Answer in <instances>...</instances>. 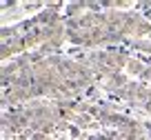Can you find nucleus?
I'll list each match as a JSON object with an SVG mask.
<instances>
[{
  "mask_svg": "<svg viewBox=\"0 0 151 140\" xmlns=\"http://www.w3.org/2000/svg\"><path fill=\"white\" fill-rule=\"evenodd\" d=\"M127 84H129V78H127V76H124V74H116V76H111L109 80H104L100 87H102L107 93H118L120 89H124Z\"/></svg>",
  "mask_w": 151,
  "mask_h": 140,
  "instance_id": "f257e3e1",
  "label": "nucleus"
},
{
  "mask_svg": "<svg viewBox=\"0 0 151 140\" xmlns=\"http://www.w3.org/2000/svg\"><path fill=\"white\" fill-rule=\"evenodd\" d=\"M85 9H87L85 0H73L65 7V18H80V16H85Z\"/></svg>",
  "mask_w": 151,
  "mask_h": 140,
  "instance_id": "f03ea898",
  "label": "nucleus"
},
{
  "mask_svg": "<svg viewBox=\"0 0 151 140\" xmlns=\"http://www.w3.org/2000/svg\"><path fill=\"white\" fill-rule=\"evenodd\" d=\"M145 69H147V65L140 60V58H133V56H131V60L127 62V74H129V76H138V78H140Z\"/></svg>",
  "mask_w": 151,
  "mask_h": 140,
  "instance_id": "7ed1b4c3",
  "label": "nucleus"
},
{
  "mask_svg": "<svg viewBox=\"0 0 151 140\" xmlns=\"http://www.w3.org/2000/svg\"><path fill=\"white\" fill-rule=\"evenodd\" d=\"M129 49H136L140 53H151V40L149 38H136V40H131Z\"/></svg>",
  "mask_w": 151,
  "mask_h": 140,
  "instance_id": "20e7f679",
  "label": "nucleus"
},
{
  "mask_svg": "<svg viewBox=\"0 0 151 140\" xmlns=\"http://www.w3.org/2000/svg\"><path fill=\"white\" fill-rule=\"evenodd\" d=\"M45 7H47V2H22V11H24V14H29V11H36V9L42 11Z\"/></svg>",
  "mask_w": 151,
  "mask_h": 140,
  "instance_id": "39448f33",
  "label": "nucleus"
},
{
  "mask_svg": "<svg viewBox=\"0 0 151 140\" xmlns=\"http://www.w3.org/2000/svg\"><path fill=\"white\" fill-rule=\"evenodd\" d=\"M9 56H16V53L11 51L9 45H2V49H0V58H2V62H9Z\"/></svg>",
  "mask_w": 151,
  "mask_h": 140,
  "instance_id": "423d86ee",
  "label": "nucleus"
},
{
  "mask_svg": "<svg viewBox=\"0 0 151 140\" xmlns=\"http://www.w3.org/2000/svg\"><path fill=\"white\" fill-rule=\"evenodd\" d=\"M69 136H71V138H76V140H78V138L82 136V129H80L78 125H71V129H69Z\"/></svg>",
  "mask_w": 151,
  "mask_h": 140,
  "instance_id": "0eeeda50",
  "label": "nucleus"
},
{
  "mask_svg": "<svg viewBox=\"0 0 151 140\" xmlns=\"http://www.w3.org/2000/svg\"><path fill=\"white\" fill-rule=\"evenodd\" d=\"M131 2L129 0H116V9H124V7H129Z\"/></svg>",
  "mask_w": 151,
  "mask_h": 140,
  "instance_id": "6e6552de",
  "label": "nucleus"
},
{
  "mask_svg": "<svg viewBox=\"0 0 151 140\" xmlns=\"http://www.w3.org/2000/svg\"><path fill=\"white\" fill-rule=\"evenodd\" d=\"M60 140H69V138H65V136H60Z\"/></svg>",
  "mask_w": 151,
  "mask_h": 140,
  "instance_id": "1a4fd4ad",
  "label": "nucleus"
},
{
  "mask_svg": "<svg viewBox=\"0 0 151 140\" xmlns=\"http://www.w3.org/2000/svg\"><path fill=\"white\" fill-rule=\"evenodd\" d=\"M149 40H151V33H149Z\"/></svg>",
  "mask_w": 151,
  "mask_h": 140,
  "instance_id": "9d476101",
  "label": "nucleus"
}]
</instances>
